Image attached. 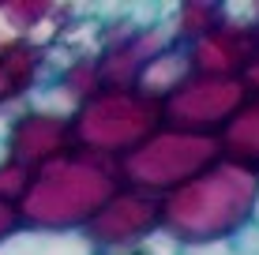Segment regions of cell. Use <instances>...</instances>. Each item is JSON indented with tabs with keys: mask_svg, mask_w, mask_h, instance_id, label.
<instances>
[{
	"mask_svg": "<svg viewBox=\"0 0 259 255\" xmlns=\"http://www.w3.org/2000/svg\"><path fill=\"white\" fill-rule=\"evenodd\" d=\"M259 53V23L226 15V23L214 26L207 38L188 45L192 75H214V79H244Z\"/></svg>",
	"mask_w": 259,
	"mask_h": 255,
	"instance_id": "ba28073f",
	"label": "cell"
},
{
	"mask_svg": "<svg viewBox=\"0 0 259 255\" xmlns=\"http://www.w3.org/2000/svg\"><path fill=\"white\" fill-rule=\"evenodd\" d=\"M30 177H34V173L26 169V165H19V162L0 165V203L19 207V199L26 195V184H30Z\"/></svg>",
	"mask_w": 259,
	"mask_h": 255,
	"instance_id": "2e32d148",
	"label": "cell"
},
{
	"mask_svg": "<svg viewBox=\"0 0 259 255\" xmlns=\"http://www.w3.org/2000/svg\"><path fill=\"white\" fill-rule=\"evenodd\" d=\"M162 101L139 86H102L71 113V135L79 150L120 162L154 131H162Z\"/></svg>",
	"mask_w": 259,
	"mask_h": 255,
	"instance_id": "3957f363",
	"label": "cell"
},
{
	"mask_svg": "<svg viewBox=\"0 0 259 255\" xmlns=\"http://www.w3.org/2000/svg\"><path fill=\"white\" fill-rule=\"evenodd\" d=\"M23 222H19V210H15L12 203H0V244L8 240L12 233H19Z\"/></svg>",
	"mask_w": 259,
	"mask_h": 255,
	"instance_id": "ac0fdd59",
	"label": "cell"
},
{
	"mask_svg": "<svg viewBox=\"0 0 259 255\" xmlns=\"http://www.w3.org/2000/svg\"><path fill=\"white\" fill-rule=\"evenodd\" d=\"M244 86L252 94H259V53H255V60H252V68H248L244 72Z\"/></svg>",
	"mask_w": 259,
	"mask_h": 255,
	"instance_id": "d6986e66",
	"label": "cell"
},
{
	"mask_svg": "<svg viewBox=\"0 0 259 255\" xmlns=\"http://www.w3.org/2000/svg\"><path fill=\"white\" fill-rule=\"evenodd\" d=\"M64 8L53 4V0H0V23L19 38H26L30 30H38L41 23H49Z\"/></svg>",
	"mask_w": 259,
	"mask_h": 255,
	"instance_id": "5bb4252c",
	"label": "cell"
},
{
	"mask_svg": "<svg viewBox=\"0 0 259 255\" xmlns=\"http://www.w3.org/2000/svg\"><path fill=\"white\" fill-rule=\"evenodd\" d=\"M181 255H259V225L229 236V240L214 244H195V248H181Z\"/></svg>",
	"mask_w": 259,
	"mask_h": 255,
	"instance_id": "9a60e30c",
	"label": "cell"
},
{
	"mask_svg": "<svg viewBox=\"0 0 259 255\" xmlns=\"http://www.w3.org/2000/svg\"><path fill=\"white\" fill-rule=\"evenodd\" d=\"M192 75V60H188V45H173V49H165L162 57H154L147 64V72L139 75V90L143 94H150V98H158V101H165L169 94L177 90V86L184 83V79Z\"/></svg>",
	"mask_w": 259,
	"mask_h": 255,
	"instance_id": "4fadbf2b",
	"label": "cell"
},
{
	"mask_svg": "<svg viewBox=\"0 0 259 255\" xmlns=\"http://www.w3.org/2000/svg\"><path fill=\"white\" fill-rule=\"evenodd\" d=\"M117 191H120L117 162L75 146L64 158L34 169L26 195L19 199L15 210H19L23 229L83 233Z\"/></svg>",
	"mask_w": 259,
	"mask_h": 255,
	"instance_id": "7a4b0ae2",
	"label": "cell"
},
{
	"mask_svg": "<svg viewBox=\"0 0 259 255\" xmlns=\"http://www.w3.org/2000/svg\"><path fill=\"white\" fill-rule=\"evenodd\" d=\"M259 177L237 162H214L162 199V233L181 248L214 244L255 225Z\"/></svg>",
	"mask_w": 259,
	"mask_h": 255,
	"instance_id": "6da1fadb",
	"label": "cell"
},
{
	"mask_svg": "<svg viewBox=\"0 0 259 255\" xmlns=\"http://www.w3.org/2000/svg\"><path fill=\"white\" fill-rule=\"evenodd\" d=\"M0 255H94L83 233H41L19 229L0 244Z\"/></svg>",
	"mask_w": 259,
	"mask_h": 255,
	"instance_id": "8fae6325",
	"label": "cell"
},
{
	"mask_svg": "<svg viewBox=\"0 0 259 255\" xmlns=\"http://www.w3.org/2000/svg\"><path fill=\"white\" fill-rule=\"evenodd\" d=\"M4 143L12 162L26 165V169H41V165L64 158L75 150V135H71V117L64 113H49L38 105H23L8 117L4 124Z\"/></svg>",
	"mask_w": 259,
	"mask_h": 255,
	"instance_id": "52a82bcc",
	"label": "cell"
},
{
	"mask_svg": "<svg viewBox=\"0 0 259 255\" xmlns=\"http://www.w3.org/2000/svg\"><path fill=\"white\" fill-rule=\"evenodd\" d=\"M165 19L173 26V38L181 45H192V41L207 38L214 26L226 23V4H218V0H184V4L169 8Z\"/></svg>",
	"mask_w": 259,
	"mask_h": 255,
	"instance_id": "7c38bea8",
	"label": "cell"
},
{
	"mask_svg": "<svg viewBox=\"0 0 259 255\" xmlns=\"http://www.w3.org/2000/svg\"><path fill=\"white\" fill-rule=\"evenodd\" d=\"M244 79H214V75H188L173 94L162 101V124L192 135H214L229 128V120L248 101Z\"/></svg>",
	"mask_w": 259,
	"mask_h": 255,
	"instance_id": "5b68a950",
	"label": "cell"
},
{
	"mask_svg": "<svg viewBox=\"0 0 259 255\" xmlns=\"http://www.w3.org/2000/svg\"><path fill=\"white\" fill-rule=\"evenodd\" d=\"M218 143H222V158L226 162H237L259 177V94H248L240 113L218 135Z\"/></svg>",
	"mask_w": 259,
	"mask_h": 255,
	"instance_id": "30bf717a",
	"label": "cell"
},
{
	"mask_svg": "<svg viewBox=\"0 0 259 255\" xmlns=\"http://www.w3.org/2000/svg\"><path fill=\"white\" fill-rule=\"evenodd\" d=\"M49 53L38 49L26 38H12L0 49V113L15 109V105H30V98L41 90V79L49 68Z\"/></svg>",
	"mask_w": 259,
	"mask_h": 255,
	"instance_id": "9c48e42d",
	"label": "cell"
},
{
	"mask_svg": "<svg viewBox=\"0 0 259 255\" xmlns=\"http://www.w3.org/2000/svg\"><path fill=\"white\" fill-rule=\"evenodd\" d=\"M94 255H181V244L165 233H154L150 240L128 244V248H109V251H94Z\"/></svg>",
	"mask_w": 259,
	"mask_h": 255,
	"instance_id": "e0dca14e",
	"label": "cell"
},
{
	"mask_svg": "<svg viewBox=\"0 0 259 255\" xmlns=\"http://www.w3.org/2000/svg\"><path fill=\"white\" fill-rule=\"evenodd\" d=\"M214 162H222V143L214 135L162 128L147 143H139L132 154H124L117 169H120V188L165 199L169 191H177L181 184L199 177Z\"/></svg>",
	"mask_w": 259,
	"mask_h": 255,
	"instance_id": "277c9868",
	"label": "cell"
},
{
	"mask_svg": "<svg viewBox=\"0 0 259 255\" xmlns=\"http://www.w3.org/2000/svg\"><path fill=\"white\" fill-rule=\"evenodd\" d=\"M154 233H162V199L147 195V191H132V188H120L83 229L87 244L94 251L128 248V244L150 240Z\"/></svg>",
	"mask_w": 259,
	"mask_h": 255,
	"instance_id": "8992f818",
	"label": "cell"
},
{
	"mask_svg": "<svg viewBox=\"0 0 259 255\" xmlns=\"http://www.w3.org/2000/svg\"><path fill=\"white\" fill-rule=\"evenodd\" d=\"M255 225H259V203H255Z\"/></svg>",
	"mask_w": 259,
	"mask_h": 255,
	"instance_id": "ffe728a7",
	"label": "cell"
}]
</instances>
